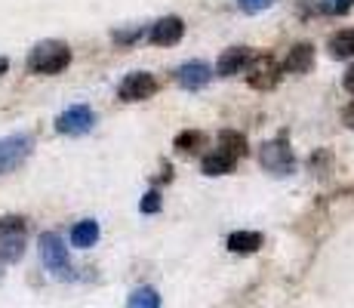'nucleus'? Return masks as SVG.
I'll use <instances>...</instances> for the list:
<instances>
[{
    "mask_svg": "<svg viewBox=\"0 0 354 308\" xmlns=\"http://www.w3.org/2000/svg\"><path fill=\"white\" fill-rule=\"evenodd\" d=\"M71 65V46L65 40H40L37 46L28 53V71L31 74H59Z\"/></svg>",
    "mask_w": 354,
    "mask_h": 308,
    "instance_id": "f257e3e1",
    "label": "nucleus"
},
{
    "mask_svg": "<svg viewBox=\"0 0 354 308\" xmlns=\"http://www.w3.org/2000/svg\"><path fill=\"white\" fill-rule=\"evenodd\" d=\"M259 167L271 176H290L292 170H296V157H292L287 136H277V139H271V142H262V148H259Z\"/></svg>",
    "mask_w": 354,
    "mask_h": 308,
    "instance_id": "f03ea898",
    "label": "nucleus"
},
{
    "mask_svg": "<svg viewBox=\"0 0 354 308\" xmlns=\"http://www.w3.org/2000/svg\"><path fill=\"white\" fill-rule=\"evenodd\" d=\"M40 259H44V265L56 278H71V262H68L65 241L56 231H44L40 235Z\"/></svg>",
    "mask_w": 354,
    "mask_h": 308,
    "instance_id": "7ed1b4c3",
    "label": "nucleus"
},
{
    "mask_svg": "<svg viewBox=\"0 0 354 308\" xmlns=\"http://www.w3.org/2000/svg\"><path fill=\"white\" fill-rule=\"evenodd\" d=\"M31 148H34V139L28 133H16V136L0 139V176L12 173L16 167H22V163L28 161Z\"/></svg>",
    "mask_w": 354,
    "mask_h": 308,
    "instance_id": "20e7f679",
    "label": "nucleus"
},
{
    "mask_svg": "<svg viewBox=\"0 0 354 308\" xmlns=\"http://www.w3.org/2000/svg\"><path fill=\"white\" fill-rule=\"evenodd\" d=\"M154 93H158V78H154L151 71L127 74V78L120 80V87H118V96L124 102H145V99H151Z\"/></svg>",
    "mask_w": 354,
    "mask_h": 308,
    "instance_id": "39448f33",
    "label": "nucleus"
},
{
    "mask_svg": "<svg viewBox=\"0 0 354 308\" xmlns=\"http://www.w3.org/2000/svg\"><path fill=\"white\" fill-rule=\"evenodd\" d=\"M96 127V111L90 105H71L56 118V129L65 136H84Z\"/></svg>",
    "mask_w": 354,
    "mask_h": 308,
    "instance_id": "423d86ee",
    "label": "nucleus"
},
{
    "mask_svg": "<svg viewBox=\"0 0 354 308\" xmlns=\"http://www.w3.org/2000/svg\"><path fill=\"white\" fill-rule=\"evenodd\" d=\"M281 74L283 71L274 56H259L250 62V68H247V84L253 87V90H271V87H277Z\"/></svg>",
    "mask_w": 354,
    "mask_h": 308,
    "instance_id": "0eeeda50",
    "label": "nucleus"
},
{
    "mask_svg": "<svg viewBox=\"0 0 354 308\" xmlns=\"http://www.w3.org/2000/svg\"><path fill=\"white\" fill-rule=\"evenodd\" d=\"M250 62H253V50L250 46H228L219 56V62H216V74L219 78H234V74L247 71Z\"/></svg>",
    "mask_w": 354,
    "mask_h": 308,
    "instance_id": "6e6552de",
    "label": "nucleus"
},
{
    "mask_svg": "<svg viewBox=\"0 0 354 308\" xmlns=\"http://www.w3.org/2000/svg\"><path fill=\"white\" fill-rule=\"evenodd\" d=\"M209 80H213V68L207 62H185L176 68V84L185 90H203Z\"/></svg>",
    "mask_w": 354,
    "mask_h": 308,
    "instance_id": "1a4fd4ad",
    "label": "nucleus"
},
{
    "mask_svg": "<svg viewBox=\"0 0 354 308\" xmlns=\"http://www.w3.org/2000/svg\"><path fill=\"white\" fill-rule=\"evenodd\" d=\"M182 34H185V22H182L179 16H163L158 22L151 25V31H148V40L158 46H173L182 40Z\"/></svg>",
    "mask_w": 354,
    "mask_h": 308,
    "instance_id": "9d476101",
    "label": "nucleus"
},
{
    "mask_svg": "<svg viewBox=\"0 0 354 308\" xmlns=\"http://www.w3.org/2000/svg\"><path fill=\"white\" fill-rule=\"evenodd\" d=\"M311 65H315V46L302 40V44H292L287 50V56H283V62H281V71L305 74Z\"/></svg>",
    "mask_w": 354,
    "mask_h": 308,
    "instance_id": "9b49d317",
    "label": "nucleus"
},
{
    "mask_svg": "<svg viewBox=\"0 0 354 308\" xmlns=\"http://www.w3.org/2000/svg\"><path fill=\"white\" fill-rule=\"evenodd\" d=\"M216 152L219 154H225L231 157V161H241V157H247V136L243 133H237V129H222L219 136H216Z\"/></svg>",
    "mask_w": 354,
    "mask_h": 308,
    "instance_id": "f8f14e48",
    "label": "nucleus"
},
{
    "mask_svg": "<svg viewBox=\"0 0 354 308\" xmlns=\"http://www.w3.org/2000/svg\"><path fill=\"white\" fill-rule=\"evenodd\" d=\"M262 235L259 231H234V235H228V250L231 253H241V256H247V253H256L262 250Z\"/></svg>",
    "mask_w": 354,
    "mask_h": 308,
    "instance_id": "ddd939ff",
    "label": "nucleus"
},
{
    "mask_svg": "<svg viewBox=\"0 0 354 308\" xmlns=\"http://www.w3.org/2000/svg\"><path fill=\"white\" fill-rule=\"evenodd\" d=\"M173 148L179 154H197L201 148H207V136H203L201 129H182L173 139Z\"/></svg>",
    "mask_w": 354,
    "mask_h": 308,
    "instance_id": "4468645a",
    "label": "nucleus"
},
{
    "mask_svg": "<svg viewBox=\"0 0 354 308\" xmlns=\"http://www.w3.org/2000/svg\"><path fill=\"white\" fill-rule=\"evenodd\" d=\"M96 241H99V222H96V219H84V222H77L71 228V244L80 246V250L93 246Z\"/></svg>",
    "mask_w": 354,
    "mask_h": 308,
    "instance_id": "2eb2a0df",
    "label": "nucleus"
},
{
    "mask_svg": "<svg viewBox=\"0 0 354 308\" xmlns=\"http://www.w3.org/2000/svg\"><path fill=\"white\" fill-rule=\"evenodd\" d=\"M330 56L333 59H351L354 56V28H342L330 37Z\"/></svg>",
    "mask_w": 354,
    "mask_h": 308,
    "instance_id": "dca6fc26",
    "label": "nucleus"
},
{
    "mask_svg": "<svg viewBox=\"0 0 354 308\" xmlns=\"http://www.w3.org/2000/svg\"><path fill=\"white\" fill-rule=\"evenodd\" d=\"M231 167H234V161L225 154H219V152H213V154H207L201 161V170H203V176H225L231 173Z\"/></svg>",
    "mask_w": 354,
    "mask_h": 308,
    "instance_id": "f3484780",
    "label": "nucleus"
},
{
    "mask_svg": "<svg viewBox=\"0 0 354 308\" xmlns=\"http://www.w3.org/2000/svg\"><path fill=\"white\" fill-rule=\"evenodd\" d=\"M127 308H160L158 290H154V287H139V290H133Z\"/></svg>",
    "mask_w": 354,
    "mask_h": 308,
    "instance_id": "a211bd4d",
    "label": "nucleus"
},
{
    "mask_svg": "<svg viewBox=\"0 0 354 308\" xmlns=\"http://www.w3.org/2000/svg\"><path fill=\"white\" fill-rule=\"evenodd\" d=\"M22 253H25V235L0 237V259H6V262H19Z\"/></svg>",
    "mask_w": 354,
    "mask_h": 308,
    "instance_id": "6ab92c4d",
    "label": "nucleus"
},
{
    "mask_svg": "<svg viewBox=\"0 0 354 308\" xmlns=\"http://www.w3.org/2000/svg\"><path fill=\"white\" fill-rule=\"evenodd\" d=\"M25 235V216H3L0 219V237Z\"/></svg>",
    "mask_w": 354,
    "mask_h": 308,
    "instance_id": "aec40b11",
    "label": "nucleus"
},
{
    "mask_svg": "<svg viewBox=\"0 0 354 308\" xmlns=\"http://www.w3.org/2000/svg\"><path fill=\"white\" fill-rule=\"evenodd\" d=\"M351 6H354V0H321L317 10L326 12V16H345Z\"/></svg>",
    "mask_w": 354,
    "mask_h": 308,
    "instance_id": "412c9836",
    "label": "nucleus"
},
{
    "mask_svg": "<svg viewBox=\"0 0 354 308\" xmlns=\"http://www.w3.org/2000/svg\"><path fill=\"white\" fill-rule=\"evenodd\" d=\"M142 34L145 31L136 25V28H127V31H111V40L120 44V46H129V44H136V40H142Z\"/></svg>",
    "mask_w": 354,
    "mask_h": 308,
    "instance_id": "4be33fe9",
    "label": "nucleus"
},
{
    "mask_svg": "<svg viewBox=\"0 0 354 308\" xmlns=\"http://www.w3.org/2000/svg\"><path fill=\"white\" fill-rule=\"evenodd\" d=\"M237 6H241L243 12H250V16H256V12H262V10H271L274 0H237Z\"/></svg>",
    "mask_w": 354,
    "mask_h": 308,
    "instance_id": "5701e85b",
    "label": "nucleus"
},
{
    "mask_svg": "<svg viewBox=\"0 0 354 308\" xmlns=\"http://www.w3.org/2000/svg\"><path fill=\"white\" fill-rule=\"evenodd\" d=\"M139 210H142V213H148V216L158 213V210H160V194H158V191H148V194L142 197Z\"/></svg>",
    "mask_w": 354,
    "mask_h": 308,
    "instance_id": "b1692460",
    "label": "nucleus"
},
{
    "mask_svg": "<svg viewBox=\"0 0 354 308\" xmlns=\"http://www.w3.org/2000/svg\"><path fill=\"white\" fill-rule=\"evenodd\" d=\"M169 179H173V163H167V161H163L160 176H154V182H169Z\"/></svg>",
    "mask_w": 354,
    "mask_h": 308,
    "instance_id": "393cba45",
    "label": "nucleus"
},
{
    "mask_svg": "<svg viewBox=\"0 0 354 308\" xmlns=\"http://www.w3.org/2000/svg\"><path fill=\"white\" fill-rule=\"evenodd\" d=\"M342 87L354 96V65H348V71H345V78H342Z\"/></svg>",
    "mask_w": 354,
    "mask_h": 308,
    "instance_id": "a878e982",
    "label": "nucleus"
},
{
    "mask_svg": "<svg viewBox=\"0 0 354 308\" xmlns=\"http://www.w3.org/2000/svg\"><path fill=\"white\" fill-rule=\"evenodd\" d=\"M342 120H345V127H348V129H354V102L342 111Z\"/></svg>",
    "mask_w": 354,
    "mask_h": 308,
    "instance_id": "bb28decb",
    "label": "nucleus"
},
{
    "mask_svg": "<svg viewBox=\"0 0 354 308\" xmlns=\"http://www.w3.org/2000/svg\"><path fill=\"white\" fill-rule=\"evenodd\" d=\"M6 68H10V59L0 56V74H6Z\"/></svg>",
    "mask_w": 354,
    "mask_h": 308,
    "instance_id": "cd10ccee",
    "label": "nucleus"
},
{
    "mask_svg": "<svg viewBox=\"0 0 354 308\" xmlns=\"http://www.w3.org/2000/svg\"><path fill=\"white\" fill-rule=\"evenodd\" d=\"M0 265H3V259H0Z\"/></svg>",
    "mask_w": 354,
    "mask_h": 308,
    "instance_id": "c85d7f7f",
    "label": "nucleus"
}]
</instances>
